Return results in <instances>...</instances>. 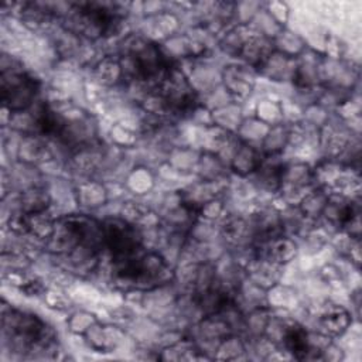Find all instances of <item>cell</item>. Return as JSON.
Listing matches in <instances>:
<instances>
[{
  "label": "cell",
  "instance_id": "2",
  "mask_svg": "<svg viewBox=\"0 0 362 362\" xmlns=\"http://www.w3.org/2000/svg\"><path fill=\"white\" fill-rule=\"evenodd\" d=\"M0 89L4 109L16 115L28 110L37 102L40 82L11 59L10 65L1 62Z\"/></svg>",
  "mask_w": 362,
  "mask_h": 362
},
{
  "label": "cell",
  "instance_id": "7",
  "mask_svg": "<svg viewBox=\"0 0 362 362\" xmlns=\"http://www.w3.org/2000/svg\"><path fill=\"white\" fill-rule=\"evenodd\" d=\"M255 69L245 64H232L222 71V82L225 89L233 96L245 98L255 86Z\"/></svg>",
  "mask_w": 362,
  "mask_h": 362
},
{
  "label": "cell",
  "instance_id": "3",
  "mask_svg": "<svg viewBox=\"0 0 362 362\" xmlns=\"http://www.w3.org/2000/svg\"><path fill=\"white\" fill-rule=\"evenodd\" d=\"M103 249L112 260L122 259L144 249V236L140 228L129 223L122 216H110L102 221Z\"/></svg>",
  "mask_w": 362,
  "mask_h": 362
},
{
  "label": "cell",
  "instance_id": "5",
  "mask_svg": "<svg viewBox=\"0 0 362 362\" xmlns=\"http://www.w3.org/2000/svg\"><path fill=\"white\" fill-rule=\"evenodd\" d=\"M256 256L264 257L279 266H286L294 260L298 253V245L293 236L279 235L260 245L253 246Z\"/></svg>",
  "mask_w": 362,
  "mask_h": 362
},
{
  "label": "cell",
  "instance_id": "12",
  "mask_svg": "<svg viewBox=\"0 0 362 362\" xmlns=\"http://www.w3.org/2000/svg\"><path fill=\"white\" fill-rule=\"evenodd\" d=\"M55 221L57 218L51 215L49 209L24 214V235H30L38 240L47 242L54 232Z\"/></svg>",
  "mask_w": 362,
  "mask_h": 362
},
{
  "label": "cell",
  "instance_id": "4",
  "mask_svg": "<svg viewBox=\"0 0 362 362\" xmlns=\"http://www.w3.org/2000/svg\"><path fill=\"white\" fill-rule=\"evenodd\" d=\"M274 51L276 48L273 38L264 35L259 30H252V33L243 42L238 58H240L242 64L257 72Z\"/></svg>",
  "mask_w": 362,
  "mask_h": 362
},
{
  "label": "cell",
  "instance_id": "14",
  "mask_svg": "<svg viewBox=\"0 0 362 362\" xmlns=\"http://www.w3.org/2000/svg\"><path fill=\"white\" fill-rule=\"evenodd\" d=\"M328 195L329 191L321 187H314L310 191H307V194L298 201L296 206L305 218L315 222L318 218H321L322 209L328 201Z\"/></svg>",
  "mask_w": 362,
  "mask_h": 362
},
{
  "label": "cell",
  "instance_id": "1",
  "mask_svg": "<svg viewBox=\"0 0 362 362\" xmlns=\"http://www.w3.org/2000/svg\"><path fill=\"white\" fill-rule=\"evenodd\" d=\"M3 345L18 358H48L57 349L54 329L38 315L3 304Z\"/></svg>",
  "mask_w": 362,
  "mask_h": 362
},
{
  "label": "cell",
  "instance_id": "13",
  "mask_svg": "<svg viewBox=\"0 0 362 362\" xmlns=\"http://www.w3.org/2000/svg\"><path fill=\"white\" fill-rule=\"evenodd\" d=\"M49 205H51V197L48 191L38 185L27 187L18 194V198H17V211H21L24 214L47 211L49 209Z\"/></svg>",
  "mask_w": 362,
  "mask_h": 362
},
{
  "label": "cell",
  "instance_id": "17",
  "mask_svg": "<svg viewBox=\"0 0 362 362\" xmlns=\"http://www.w3.org/2000/svg\"><path fill=\"white\" fill-rule=\"evenodd\" d=\"M113 57L115 55H107L102 58L95 66V74L98 79H100L103 83H107V85L123 82V71H122L119 55H116V58Z\"/></svg>",
  "mask_w": 362,
  "mask_h": 362
},
{
  "label": "cell",
  "instance_id": "15",
  "mask_svg": "<svg viewBox=\"0 0 362 362\" xmlns=\"http://www.w3.org/2000/svg\"><path fill=\"white\" fill-rule=\"evenodd\" d=\"M290 140V127L283 123L274 124L269 127L266 134L262 139V153L264 156H276L280 154L287 146Z\"/></svg>",
  "mask_w": 362,
  "mask_h": 362
},
{
  "label": "cell",
  "instance_id": "10",
  "mask_svg": "<svg viewBox=\"0 0 362 362\" xmlns=\"http://www.w3.org/2000/svg\"><path fill=\"white\" fill-rule=\"evenodd\" d=\"M296 68H297V57H290L283 52L274 51L257 72L267 76L272 81L293 82L296 75Z\"/></svg>",
  "mask_w": 362,
  "mask_h": 362
},
{
  "label": "cell",
  "instance_id": "11",
  "mask_svg": "<svg viewBox=\"0 0 362 362\" xmlns=\"http://www.w3.org/2000/svg\"><path fill=\"white\" fill-rule=\"evenodd\" d=\"M117 332L119 328L102 325L100 322L95 321L82 335L88 346L95 352H110L119 344V337L116 335Z\"/></svg>",
  "mask_w": 362,
  "mask_h": 362
},
{
  "label": "cell",
  "instance_id": "6",
  "mask_svg": "<svg viewBox=\"0 0 362 362\" xmlns=\"http://www.w3.org/2000/svg\"><path fill=\"white\" fill-rule=\"evenodd\" d=\"M317 322L320 332L329 338H337L344 335L352 324L351 313L339 304H327L321 308Z\"/></svg>",
  "mask_w": 362,
  "mask_h": 362
},
{
  "label": "cell",
  "instance_id": "16",
  "mask_svg": "<svg viewBox=\"0 0 362 362\" xmlns=\"http://www.w3.org/2000/svg\"><path fill=\"white\" fill-rule=\"evenodd\" d=\"M197 168L202 180L221 181V177L223 175L225 170V161L218 154L212 151H205L198 158Z\"/></svg>",
  "mask_w": 362,
  "mask_h": 362
},
{
  "label": "cell",
  "instance_id": "8",
  "mask_svg": "<svg viewBox=\"0 0 362 362\" xmlns=\"http://www.w3.org/2000/svg\"><path fill=\"white\" fill-rule=\"evenodd\" d=\"M284 164L286 163L279 157V154L264 156L257 170L252 174L253 182L257 185V188L267 192H279L281 187Z\"/></svg>",
  "mask_w": 362,
  "mask_h": 362
},
{
  "label": "cell",
  "instance_id": "9",
  "mask_svg": "<svg viewBox=\"0 0 362 362\" xmlns=\"http://www.w3.org/2000/svg\"><path fill=\"white\" fill-rule=\"evenodd\" d=\"M263 157H264V154L262 153L260 148L255 147L250 143L239 140V143L229 160V168L240 177H247V175H252L257 170Z\"/></svg>",
  "mask_w": 362,
  "mask_h": 362
}]
</instances>
